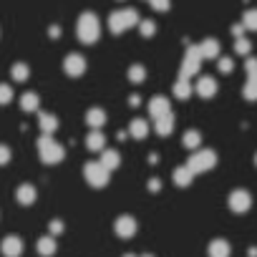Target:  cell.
Returning a JSON list of instances; mask_svg holds the SVG:
<instances>
[{
  "instance_id": "6da1fadb",
  "label": "cell",
  "mask_w": 257,
  "mask_h": 257,
  "mask_svg": "<svg viewBox=\"0 0 257 257\" xmlns=\"http://www.w3.org/2000/svg\"><path fill=\"white\" fill-rule=\"evenodd\" d=\"M76 36L83 46H91L101 38V23L93 13H81L78 16V23H76Z\"/></svg>"
},
{
  "instance_id": "7a4b0ae2",
  "label": "cell",
  "mask_w": 257,
  "mask_h": 257,
  "mask_svg": "<svg viewBox=\"0 0 257 257\" xmlns=\"http://www.w3.org/2000/svg\"><path fill=\"white\" fill-rule=\"evenodd\" d=\"M38 157H41L43 164H61L63 157H66V149H63V144H58L51 134H43V137L38 139Z\"/></svg>"
},
{
  "instance_id": "3957f363",
  "label": "cell",
  "mask_w": 257,
  "mask_h": 257,
  "mask_svg": "<svg viewBox=\"0 0 257 257\" xmlns=\"http://www.w3.org/2000/svg\"><path fill=\"white\" fill-rule=\"evenodd\" d=\"M139 23H142V18H139V13H137L134 8L113 11V13L108 16V28H111V33H113V36L126 33L128 28H134V26H139Z\"/></svg>"
},
{
  "instance_id": "277c9868",
  "label": "cell",
  "mask_w": 257,
  "mask_h": 257,
  "mask_svg": "<svg viewBox=\"0 0 257 257\" xmlns=\"http://www.w3.org/2000/svg\"><path fill=\"white\" fill-rule=\"evenodd\" d=\"M187 167H189L194 174H204V172H209V169L217 167V154H214L212 149H197V152L189 157Z\"/></svg>"
},
{
  "instance_id": "5b68a950",
  "label": "cell",
  "mask_w": 257,
  "mask_h": 257,
  "mask_svg": "<svg viewBox=\"0 0 257 257\" xmlns=\"http://www.w3.org/2000/svg\"><path fill=\"white\" fill-rule=\"evenodd\" d=\"M108 174H111V169H106L101 162H88V164L83 167V179H86L93 189H103V187L108 184Z\"/></svg>"
},
{
  "instance_id": "8992f818",
  "label": "cell",
  "mask_w": 257,
  "mask_h": 257,
  "mask_svg": "<svg viewBox=\"0 0 257 257\" xmlns=\"http://www.w3.org/2000/svg\"><path fill=\"white\" fill-rule=\"evenodd\" d=\"M202 48L199 46H187V53H184V61H182V71H179V76H184V78H192V76H197L199 73V63H202Z\"/></svg>"
},
{
  "instance_id": "52a82bcc",
  "label": "cell",
  "mask_w": 257,
  "mask_h": 257,
  "mask_svg": "<svg viewBox=\"0 0 257 257\" xmlns=\"http://www.w3.org/2000/svg\"><path fill=\"white\" fill-rule=\"evenodd\" d=\"M227 204H229V209H232L234 214H244V212L252 207V194H249L247 189H234V192L229 194Z\"/></svg>"
},
{
  "instance_id": "ba28073f",
  "label": "cell",
  "mask_w": 257,
  "mask_h": 257,
  "mask_svg": "<svg viewBox=\"0 0 257 257\" xmlns=\"http://www.w3.org/2000/svg\"><path fill=\"white\" fill-rule=\"evenodd\" d=\"M137 229H139V222H137L132 214H121V217H116V222H113V232H116L121 239L134 237Z\"/></svg>"
},
{
  "instance_id": "9c48e42d",
  "label": "cell",
  "mask_w": 257,
  "mask_h": 257,
  "mask_svg": "<svg viewBox=\"0 0 257 257\" xmlns=\"http://www.w3.org/2000/svg\"><path fill=\"white\" fill-rule=\"evenodd\" d=\"M63 71L71 76V78H81L86 73V58L81 53H68L63 58Z\"/></svg>"
},
{
  "instance_id": "30bf717a",
  "label": "cell",
  "mask_w": 257,
  "mask_h": 257,
  "mask_svg": "<svg viewBox=\"0 0 257 257\" xmlns=\"http://www.w3.org/2000/svg\"><path fill=\"white\" fill-rule=\"evenodd\" d=\"M23 249H26V244L18 234H8V237H3V242H0V254L3 257H21Z\"/></svg>"
},
{
  "instance_id": "8fae6325",
  "label": "cell",
  "mask_w": 257,
  "mask_h": 257,
  "mask_svg": "<svg viewBox=\"0 0 257 257\" xmlns=\"http://www.w3.org/2000/svg\"><path fill=\"white\" fill-rule=\"evenodd\" d=\"M194 93H197L199 98H212V96L217 93V81H214L212 76H202V78L194 83Z\"/></svg>"
},
{
  "instance_id": "7c38bea8",
  "label": "cell",
  "mask_w": 257,
  "mask_h": 257,
  "mask_svg": "<svg viewBox=\"0 0 257 257\" xmlns=\"http://www.w3.org/2000/svg\"><path fill=\"white\" fill-rule=\"evenodd\" d=\"M36 199H38V189H36L33 184H21V187L16 189V202H18V204L31 207Z\"/></svg>"
},
{
  "instance_id": "4fadbf2b",
  "label": "cell",
  "mask_w": 257,
  "mask_h": 257,
  "mask_svg": "<svg viewBox=\"0 0 257 257\" xmlns=\"http://www.w3.org/2000/svg\"><path fill=\"white\" fill-rule=\"evenodd\" d=\"M167 113H172L169 98H164V96H154V98L149 101V116H152V118H159V116H167Z\"/></svg>"
},
{
  "instance_id": "5bb4252c",
  "label": "cell",
  "mask_w": 257,
  "mask_h": 257,
  "mask_svg": "<svg viewBox=\"0 0 257 257\" xmlns=\"http://www.w3.org/2000/svg\"><path fill=\"white\" fill-rule=\"evenodd\" d=\"M36 252H38L41 257H53V254L58 252V242H56V237H53V234L41 237V239L36 242Z\"/></svg>"
},
{
  "instance_id": "9a60e30c",
  "label": "cell",
  "mask_w": 257,
  "mask_h": 257,
  "mask_svg": "<svg viewBox=\"0 0 257 257\" xmlns=\"http://www.w3.org/2000/svg\"><path fill=\"white\" fill-rule=\"evenodd\" d=\"M207 252H209V257H229V254H232V247H229V242H227V239L217 237V239H212V242H209Z\"/></svg>"
},
{
  "instance_id": "2e32d148",
  "label": "cell",
  "mask_w": 257,
  "mask_h": 257,
  "mask_svg": "<svg viewBox=\"0 0 257 257\" xmlns=\"http://www.w3.org/2000/svg\"><path fill=\"white\" fill-rule=\"evenodd\" d=\"M128 137L132 139H147L149 137V123L144 121V118H134L132 123H128Z\"/></svg>"
},
{
  "instance_id": "e0dca14e",
  "label": "cell",
  "mask_w": 257,
  "mask_h": 257,
  "mask_svg": "<svg viewBox=\"0 0 257 257\" xmlns=\"http://www.w3.org/2000/svg\"><path fill=\"white\" fill-rule=\"evenodd\" d=\"M172 128H174V116H172V113L154 118V132H157L159 137H169V134H172Z\"/></svg>"
},
{
  "instance_id": "ac0fdd59",
  "label": "cell",
  "mask_w": 257,
  "mask_h": 257,
  "mask_svg": "<svg viewBox=\"0 0 257 257\" xmlns=\"http://www.w3.org/2000/svg\"><path fill=\"white\" fill-rule=\"evenodd\" d=\"M194 177H197V174H194L189 167H177V169H174V174H172V179H174V184H177V187H189Z\"/></svg>"
},
{
  "instance_id": "d6986e66",
  "label": "cell",
  "mask_w": 257,
  "mask_h": 257,
  "mask_svg": "<svg viewBox=\"0 0 257 257\" xmlns=\"http://www.w3.org/2000/svg\"><path fill=\"white\" fill-rule=\"evenodd\" d=\"M86 147L91 152H103L106 149V137L101 134V128H93V132L86 137Z\"/></svg>"
},
{
  "instance_id": "ffe728a7",
  "label": "cell",
  "mask_w": 257,
  "mask_h": 257,
  "mask_svg": "<svg viewBox=\"0 0 257 257\" xmlns=\"http://www.w3.org/2000/svg\"><path fill=\"white\" fill-rule=\"evenodd\" d=\"M86 123H88L91 128H101V126L106 123V111H103V108H96V106L88 108V111H86Z\"/></svg>"
},
{
  "instance_id": "44dd1931",
  "label": "cell",
  "mask_w": 257,
  "mask_h": 257,
  "mask_svg": "<svg viewBox=\"0 0 257 257\" xmlns=\"http://www.w3.org/2000/svg\"><path fill=\"white\" fill-rule=\"evenodd\" d=\"M38 126H41L43 134H53L58 128V118L53 113H38Z\"/></svg>"
},
{
  "instance_id": "7402d4cb",
  "label": "cell",
  "mask_w": 257,
  "mask_h": 257,
  "mask_svg": "<svg viewBox=\"0 0 257 257\" xmlns=\"http://www.w3.org/2000/svg\"><path fill=\"white\" fill-rule=\"evenodd\" d=\"M192 83H189V78H184V76H179V81L174 83V96L179 98V101H187L189 96H192Z\"/></svg>"
},
{
  "instance_id": "603a6c76",
  "label": "cell",
  "mask_w": 257,
  "mask_h": 257,
  "mask_svg": "<svg viewBox=\"0 0 257 257\" xmlns=\"http://www.w3.org/2000/svg\"><path fill=\"white\" fill-rule=\"evenodd\" d=\"M106 169H118V164H121V157H118V152H113V149H103L101 152V159H98Z\"/></svg>"
},
{
  "instance_id": "cb8c5ba5",
  "label": "cell",
  "mask_w": 257,
  "mask_h": 257,
  "mask_svg": "<svg viewBox=\"0 0 257 257\" xmlns=\"http://www.w3.org/2000/svg\"><path fill=\"white\" fill-rule=\"evenodd\" d=\"M38 106H41V98H38V93L28 91V93H23V96H21V108H23V111L33 113V111H38Z\"/></svg>"
},
{
  "instance_id": "d4e9b609",
  "label": "cell",
  "mask_w": 257,
  "mask_h": 257,
  "mask_svg": "<svg viewBox=\"0 0 257 257\" xmlns=\"http://www.w3.org/2000/svg\"><path fill=\"white\" fill-rule=\"evenodd\" d=\"M199 48H202V56H204V58H217V56H219V43H217L214 38L202 41Z\"/></svg>"
},
{
  "instance_id": "484cf974",
  "label": "cell",
  "mask_w": 257,
  "mask_h": 257,
  "mask_svg": "<svg viewBox=\"0 0 257 257\" xmlns=\"http://www.w3.org/2000/svg\"><path fill=\"white\" fill-rule=\"evenodd\" d=\"M182 144H184L187 149H199V144H202V134L197 132V128H189V132H184Z\"/></svg>"
},
{
  "instance_id": "4316f807",
  "label": "cell",
  "mask_w": 257,
  "mask_h": 257,
  "mask_svg": "<svg viewBox=\"0 0 257 257\" xmlns=\"http://www.w3.org/2000/svg\"><path fill=\"white\" fill-rule=\"evenodd\" d=\"M28 76H31V68L26 63H13V68H11V78L13 81L23 83V81H28Z\"/></svg>"
},
{
  "instance_id": "83f0119b",
  "label": "cell",
  "mask_w": 257,
  "mask_h": 257,
  "mask_svg": "<svg viewBox=\"0 0 257 257\" xmlns=\"http://www.w3.org/2000/svg\"><path fill=\"white\" fill-rule=\"evenodd\" d=\"M128 81L132 83H144L147 81V68L142 63H134L132 68H128Z\"/></svg>"
},
{
  "instance_id": "f1b7e54d",
  "label": "cell",
  "mask_w": 257,
  "mask_h": 257,
  "mask_svg": "<svg viewBox=\"0 0 257 257\" xmlns=\"http://www.w3.org/2000/svg\"><path fill=\"white\" fill-rule=\"evenodd\" d=\"M242 23H244L247 31L257 33V8H247V11L242 13Z\"/></svg>"
},
{
  "instance_id": "f546056e",
  "label": "cell",
  "mask_w": 257,
  "mask_h": 257,
  "mask_svg": "<svg viewBox=\"0 0 257 257\" xmlns=\"http://www.w3.org/2000/svg\"><path fill=\"white\" fill-rule=\"evenodd\" d=\"M234 51H237L239 56H247V53L252 51V43H249V38H244V36L234 38Z\"/></svg>"
},
{
  "instance_id": "4dcf8cb0",
  "label": "cell",
  "mask_w": 257,
  "mask_h": 257,
  "mask_svg": "<svg viewBox=\"0 0 257 257\" xmlns=\"http://www.w3.org/2000/svg\"><path fill=\"white\" fill-rule=\"evenodd\" d=\"M242 96H244L247 101H257V81H249V78H247V83H244V88H242Z\"/></svg>"
},
{
  "instance_id": "1f68e13d",
  "label": "cell",
  "mask_w": 257,
  "mask_h": 257,
  "mask_svg": "<svg viewBox=\"0 0 257 257\" xmlns=\"http://www.w3.org/2000/svg\"><path fill=\"white\" fill-rule=\"evenodd\" d=\"M139 33H142L144 38H152V36L157 33V23H154V21H142V23H139Z\"/></svg>"
},
{
  "instance_id": "d6a6232c",
  "label": "cell",
  "mask_w": 257,
  "mask_h": 257,
  "mask_svg": "<svg viewBox=\"0 0 257 257\" xmlns=\"http://www.w3.org/2000/svg\"><path fill=\"white\" fill-rule=\"evenodd\" d=\"M13 101V88L8 83H0V106H6Z\"/></svg>"
},
{
  "instance_id": "836d02e7",
  "label": "cell",
  "mask_w": 257,
  "mask_h": 257,
  "mask_svg": "<svg viewBox=\"0 0 257 257\" xmlns=\"http://www.w3.org/2000/svg\"><path fill=\"white\" fill-rule=\"evenodd\" d=\"M244 71H247L249 81H257V58H247L244 61Z\"/></svg>"
},
{
  "instance_id": "e575fe53",
  "label": "cell",
  "mask_w": 257,
  "mask_h": 257,
  "mask_svg": "<svg viewBox=\"0 0 257 257\" xmlns=\"http://www.w3.org/2000/svg\"><path fill=\"white\" fill-rule=\"evenodd\" d=\"M152 3V8L157 11V13H167L169 8H172V0H149Z\"/></svg>"
},
{
  "instance_id": "d590c367",
  "label": "cell",
  "mask_w": 257,
  "mask_h": 257,
  "mask_svg": "<svg viewBox=\"0 0 257 257\" xmlns=\"http://www.w3.org/2000/svg\"><path fill=\"white\" fill-rule=\"evenodd\" d=\"M11 157H13L11 147H6V144H0V167H6V164H11Z\"/></svg>"
},
{
  "instance_id": "8d00e7d4",
  "label": "cell",
  "mask_w": 257,
  "mask_h": 257,
  "mask_svg": "<svg viewBox=\"0 0 257 257\" xmlns=\"http://www.w3.org/2000/svg\"><path fill=\"white\" fill-rule=\"evenodd\" d=\"M232 68H234L232 58H219V73H232Z\"/></svg>"
},
{
  "instance_id": "74e56055",
  "label": "cell",
  "mask_w": 257,
  "mask_h": 257,
  "mask_svg": "<svg viewBox=\"0 0 257 257\" xmlns=\"http://www.w3.org/2000/svg\"><path fill=\"white\" fill-rule=\"evenodd\" d=\"M48 229H51V234L56 237V234H61V232H63V222H61V219H53V222L48 224Z\"/></svg>"
},
{
  "instance_id": "f35d334b",
  "label": "cell",
  "mask_w": 257,
  "mask_h": 257,
  "mask_svg": "<svg viewBox=\"0 0 257 257\" xmlns=\"http://www.w3.org/2000/svg\"><path fill=\"white\" fill-rule=\"evenodd\" d=\"M244 31H247V28H244V23H237V26H232V36H234V38L244 36Z\"/></svg>"
},
{
  "instance_id": "ab89813d",
  "label": "cell",
  "mask_w": 257,
  "mask_h": 257,
  "mask_svg": "<svg viewBox=\"0 0 257 257\" xmlns=\"http://www.w3.org/2000/svg\"><path fill=\"white\" fill-rule=\"evenodd\" d=\"M149 189H152V192H159V189H162V182H159V179H152V182H149Z\"/></svg>"
},
{
  "instance_id": "60d3db41",
  "label": "cell",
  "mask_w": 257,
  "mask_h": 257,
  "mask_svg": "<svg viewBox=\"0 0 257 257\" xmlns=\"http://www.w3.org/2000/svg\"><path fill=\"white\" fill-rule=\"evenodd\" d=\"M48 33H51V36L56 38V36H61V28H56V26H51V31H48Z\"/></svg>"
},
{
  "instance_id": "b9f144b4",
  "label": "cell",
  "mask_w": 257,
  "mask_h": 257,
  "mask_svg": "<svg viewBox=\"0 0 257 257\" xmlns=\"http://www.w3.org/2000/svg\"><path fill=\"white\" fill-rule=\"evenodd\" d=\"M123 257H137V254H123Z\"/></svg>"
},
{
  "instance_id": "7bdbcfd3",
  "label": "cell",
  "mask_w": 257,
  "mask_h": 257,
  "mask_svg": "<svg viewBox=\"0 0 257 257\" xmlns=\"http://www.w3.org/2000/svg\"><path fill=\"white\" fill-rule=\"evenodd\" d=\"M142 257H154V254H142Z\"/></svg>"
},
{
  "instance_id": "ee69618b",
  "label": "cell",
  "mask_w": 257,
  "mask_h": 257,
  "mask_svg": "<svg viewBox=\"0 0 257 257\" xmlns=\"http://www.w3.org/2000/svg\"><path fill=\"white\" fill-rule=\"evenodd\" d=\"M254 167H257V154H254Z\"/></svg>"
}]
</instances>
